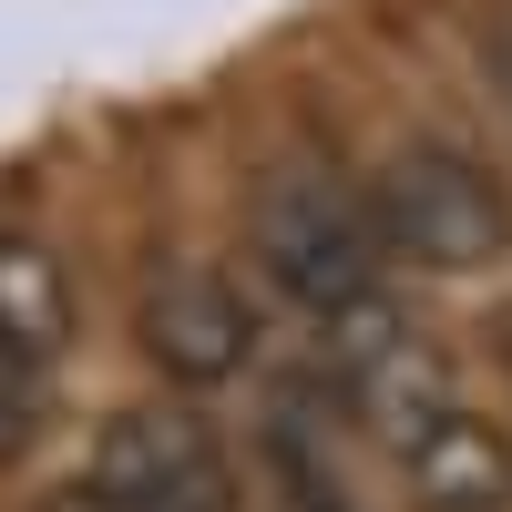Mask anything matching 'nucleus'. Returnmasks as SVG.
<instances>
[{
	"label": "nucleus",
	"instance_id": "obj_1",
	"mask_svg": "<svg viewBox=\"0 0 512 512\" xmlns=\"http://www.w3.org/2000/svg\"><path fill=\"white\" fill-rule=\"evenodd\" d=\"M256 256H267L277 297H297L308 318H349L379 297V216H369V195L328 185V175L256 185Z\"/></svg>",
	"mask_w": 512,
	"mask_h": 512
},
{
	"label": "nucleus",
	"instance_id": "obj_2",
	"mask_svg": "<svg viewBox=\"0 0 512 512\" xmlns=\"http://www.w3.org/2000/svg\"><path fill=\"white\" fill-rule=\"evenodd\" d=\"M369 216L379 246L410 256V267H492L512 246V195L492 185V164H472L461 144H400L369 175Z\"/></svg>",
	"mask_w": 512,
	"mask_h": 512
},
{
	"label": "nucleus",
	"instance_id": "obj_3",
	"mask_svg": "<svg viewBox=\"0 0 512 512\" xmlns=\"http://www.w3.org/2000/svg\"><path fill=\"white\" fill-rule=\"evenodd\" d=\"M328 359H338V390H349L359 431H379L390 451H410L420 431H441V420H451V369H441V349L390 308V297L328 318Z\"/></svg>",
	"mask_w": 512,
	"mask_h": 512
},
{
	"label": "nucleus",
	"instance_id": "obj_4",
	"mask_svg": "<svg viewBox=\"0 0 512 512\" xmlns=\"http://www.w3.org/2000/svg\"><path fill=\"white\" fill-rule=\"evenodd\" d=\"M93 492L123 512H175V502H226L216 431L195 410H113L93 431Z\"/></svg>",
	"mask_w": 512,
	"mask_h": 512
},
{
	"label": "nucleus",
	"instance_id": "obj_5",
	"mask_svg": "<svg viewBox=\"0 0 512 512\" xmlns=\"http://www.w3.org/2000/svg\"><path fill=\"white\" fill-rule=\"evenodd\" d=\"M134 338H144V359L164 379H185V390H216V379L246 369L256 349V328H246V297L226 277H205V267H164L144 287V308H134Z\"/></svg>",
	"mask_w": 512,
	"mask_h": 512
},
{
	"label": "nucleus",
	"instance_id": "obj_6",
	"mask_svg": "<svg viewBox=\"0 0 512 512\" xmlns=\"http://www.w3.org/2000/svg\"><path fill=\"white\" fill-rule=\"evenodd\" d=\"M400 472H410V502L420 512H502L512 502V441L492 431V420L451 410L441 431H420L400 451Z\"/></svg>",
	"mask_w": 512,
	"mask_h": 512
},
{
	"label": "nucleus",
	"instance_id": "obj_7",
	"mask_svg": "<svg viewBox=\"0 0 512 512\" xmlns=\"http://www.w3.org/2000/svg\"><path fill=\"white\" fill-rule=\"evenodd\" d=\"M0 338L31 349V359H52L62 338H72V287H62L52 256L21 246V236H0Z\"/></svg>",
	"mask_w": 512,
	"mask_h": 512
},
{
	"label": "nucleus",
	"instance_id": "obj_8",
	"mask_svg": "<svg viewBox=\"0 0 512 512\" xmlns=\"http://www.w3.org/2000/svg\"><path fill=\"white\" fill-rule=\"evenodd\" d=\"M31 410H41V359L0 338V451H11V441L31 431Z\"/></svg>",
	"mask_w": 512,
	"mask_h": 512
},
{
	"label": "nucleus",
	"instance_id": "obj_9",
	"mask_svg": "<svg viewBox=\"0 0 512 512\" xmlns=\"http://www.w3.org/2000/svg\"><path fill=\"white\" fill-rule=\"evenodd\" d=\"M52 512H123V502H103V492H72V502H52Z\"/></svg>",
	"mask_w": 512,
	"mask_h": 512
}]
</instances>
